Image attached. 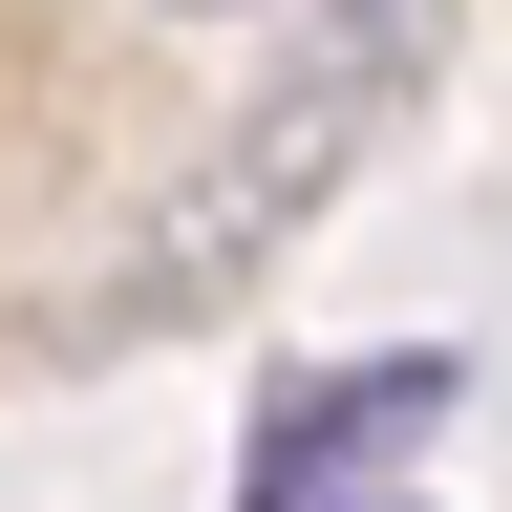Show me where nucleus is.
<instances>
[{"label":"nucleus","instance_id":"nucleus-1","mask_svg":"<svg viewBox=\"0 0 512 512\" xmlns=\"http://www.w3.org/2000/svg\"><path fill=\"white\" fill-rule=\"evenodd\" d=\"M448 406H470V363H448V342H363V363H299L278 406L235 427V491H214V512H342L363 470H406V448H427Z\"/></svg>","mask_w":512,"mask_h":512},{"label":"nucleus","instance_id":"nucleus-2","mask_svg":"<svg viewBox=\"0 0 512 512\" xmlns=\"http://www.w3.org/2000/svg\"><path fill=\"white\" fill-rule=\"evenodd\" d=\"M171 22H256V0H171Z\"/></svg>","mask_w":512,"mask_h":512},{"label":"nucleus","instance_id":"nucleus-3","mask_svg":"<svg viewBox=\"0 0 512 512\" xmlns=\"http://www.w3.org/2000/svg\"><path fill=\"white\" fill-rule=\"evenodd\" d=\"M342 512H427V491H342Z\"/></svg>","mask_w":512,"mask_h":512}]
</instances>
